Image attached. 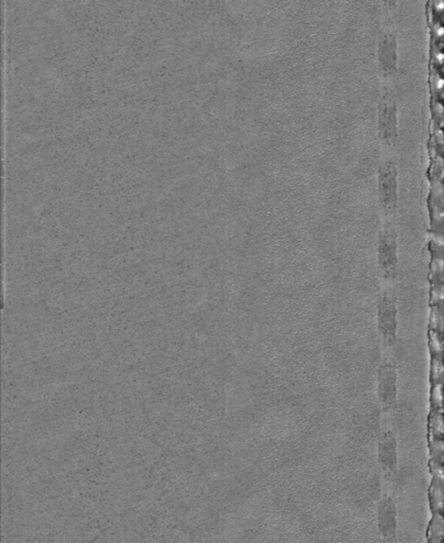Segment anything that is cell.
I'll return each mask as SVG.
<instances>
[{
    "mask_svg": "<svg viewBox=\"0 0 444 543\" xmlns=\"http://www.w3.org/2000/svg\"><path fill=\"white\" fill-rule=\"evenodd\" d=\"M428 539H443V516L441 512H434L431 520Z\"/></svg>",
    "mask_w": 444,
    "mask_h": 543,
    "instance_id": "7a4b0ae2",
    "label": "cell"
},
{
    "mask_svg": "<svg viewBox=\"0 0 444 543\" xmlns=\"http://www.w3.org/2000/svg\"><path fill=\"white\" fill-rule=\"evenodd\" d=\"M429 543H443V539H429Z\"/></svg>",
    "mask_w": 444,
    "mask_h": 543,
    "instance_id": "ba28073f",
    "label": "cell"
},
{
    "mask_svg": "<svg viewBox=\"0 0 444 543\" xmlns=\"http://www.w3.org/2000/svg\"><path fill=\"white\" fill-rule=\"evenodd\" d=\"M430 466H431V472H432V475H433V480H437V481L443 483V466H442V462L438 461V459H432Z\"/></svg>",
    "mask_w": 444,
    "mask_h": 543,
    "instance_id": "3957f363",
    "label": "cell"
},
{
    "mask_svg": "<svg viewBox=\"0 0 444 543\" xmlns=\"http://www.w3.org/2000/svg\"><path fill=\"white\" fill-rule=\"evenodd\" d=\"M433 398H434V401H436L439 406H441V402H442V389H441V385L438 384L436 385V388H434L433 390Z\"/></svg>",
    "mask_w": 444,
    "mask_h": 543,
    "instance_id": "8992f818",
    "label": "cell"
},
{
    "mask_svg": "<svg viewBox=\"0 0 444 543\" xmlns=\"http://www.w3.org/2000/svg\"><path fill=\"white\" fill-rule=\"evenodd\" d=\"M431 338H432L431 344H432V346H434V350L438 351V352H441V350H442V342L439 339L438 335L436 333H434V334L431 333Z\"/></svg>",
    "mask_w": 444,
    "mask_h": 543,
    "instance_id": "5b68a950",
    "label": "cell"
},
{
    "mask_svg": "<svg viewBox=\"0 0 444 543\" xmlns=\"http://www.w3.org/2000/svg\"><path fill=\"white\" fill-rule=\"evenodd\" d=\"M431 427L434 432V435L441 436L443 433V422H442V416L440 414L434 415L433 420L431 421Z\"/></svg>",
    "mask_w": 444,
    "mask_h": 543,
    "instance_id": "277c9868",
    "label": "cell"
},
{
    "mask_svg": "<svg viewBox=\"0 0 444 543\" xmlns=\"http://www.w3.org/2000/svg\"><path fill=\"white\" fill-rule=\"evenodd\" d=\"M429 498H430V504L432 510L434 512H441L443 509V490H442V482H439L437 480H433L430 490H429Z\"/></svg>",
    "mask_w": 444,
    "mask_h": 543,
    "instance_id": "6da1fadb",
    "label": "cell"
},
{
    "mask_svg": "<svg viewBox=\"0 0 444 543\" xmlns=\"http://www.w3.org/2000/svg\"><path fill=\"white\" fill-rule=\"evenodd\" d=\"M433 373L436 378H440L443 373V366L442 363L439 360H434L433 362Z\"/></svg>",
    "mask_w": 444,
    "mask_h": 543,
    "instance_id": "52a82bcc",
    "label": "cell"
}]
</instances>
